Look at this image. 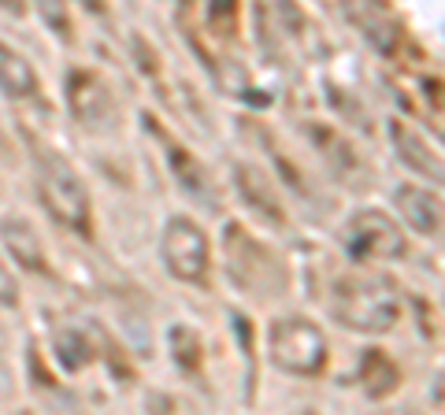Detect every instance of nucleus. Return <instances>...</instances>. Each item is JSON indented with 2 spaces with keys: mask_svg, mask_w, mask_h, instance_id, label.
Listing matches in <instances>:
<instances>
[{
  "mask_svg": "<svg viewBox=\"0 0 445 415\" xmlns=\"http://www.w3.org/2000/svg\"><path fill=\"white\" fill-rule=\"evenodd\" d=\"M34 160H38V189H41L45 208L53 211V219L78 230V234H86L89 230V193L82 186L78 171L48 145L45 148L34 145Z\"/></svg>",
  "mask_w": 445,
  "mask_h": 415,
  "instance_id": "f03ea898",
  "label": "nucleus"
},
{
  "mask_svg": "<svg viewBox=\"0 0 445 415\" xmlns=\"http://www.w3.org/2000/svg\"><path fill=\"white\" fill-rule=\"evenodd\" d=\"M163 153H167V163H171V171L178 178V186H182L201 208L216 211V186H211V178L204 175L201 163H197L178 141H171L167 134H163Z\"/></svg>",
  "mask_w": 445,
  "mask_h": 415,
  "instance_id": "9d476101",
  "label": "nucleus"
},
{
  "mask_svg": "<svg viewBox=\"0 0 445 415\" xmlns=\"http://www.w3.org/2000/svg\"><path fill=\"white\" fill-rule=\"evenodd\" d=\"M0 241L15 256V263H23L26 271H48V256H45V241L38 234V226L23 219V215H4L0 219Z\"/></svg>",
  "mask_w": 445,
  "mask_h": 415,
  "instance_id": "6e6552de",
  "label": "nucleus"
},
{
  "mask_svg": "<svg viewBox=\"0 0 445 415\" xmlns=\"http://www.w3.org/2000/svg\"><path fill=\"white\" fill-rule=\"evenodd\" d=\"M56 356L67 371H82L89 360V345L82 341V334H75V330H63V334L56 338Z\"/></svg>",
  "mask_w": 445,
  "mask_h": 415,
  "instance_id": "4468645a",
  "label": "nucleus"
},
{
  "mask_svg": "<svg viewBox=\"0 0 445 415\" xmlns=\"http://www.w3.org/2000/svg\"><path fill=\"white\" fill-rule=\"evenodd\" d=\"M397 204H401V215L408 219V226L416 230V234L423 238H438L441 234V197L431 193L427 186H412V182H405V186H397Z\"/></svg>",
  "mask_w": 445,
  "mask_h": 415,
  "instance_id": "1a4fd4ad",
  "label": "nucleus"
},
{
  "mask_svg": "<svg viewBox=\"0 0 445 415\" xmlns=\"http://www.w3.org/2000/svg\"><path fill=\"white\" fill-rule=\"evenodd\" d=\"M268 353H271V363L278 371L297 375V378H312V375H319L323 363H326V338L312 319L290 315V319L271 323Z\"/></svg>",
  "mask_w": 445,
  "mask_h": 415,
  "instance_id": "7ed1b4c3",
  "label": "nucleus"
},
{
  "mask_svg": "<svg viewBox=\"0 0 445 415\" xmlns=\"http://www.w3.org/2000/svg\"><path fill=\"white\" fill-rule=\"evenodd\" d=\"M82 4H86L89 11H104V4H101V0H82Z\"/></svg>",
  "mask_w": 445,
  "mask_h": 415,
  "instance_id": "f3484780",
  "label": "nucleus"
},
{
  "mask_svg": "<svg viewBox=\"0 0 445 415\" xmlns=\"http://www.w3.org/2000/svg\"><path fill=\"white\" fill-rule=\"evenodd\" d=\"M160 256L178 282H204L208 278V234L186 215H171L160 238Z\"/></svg>",
  "mask_w": 445,
  "mask_h": 415,
  "instance_id": "423d86ee",
  "label": "nucleus"
},
{
  "mask_svg": "<svg viewBox=\"0 0 445 415\" xmlns=\"http://www.w3.org/2000/svg\"><path fill=\"white\" fill-rule=\"evenodd\" d=\"M234 178H238V189H241L245 201H249V208H256L268 223H286L282 201H278V193H275V186L268 182V175L256 171V167H249V163H238Z\"/></svg>",
  "mask_w": 445,
  "mask_h": 415,
  "instance_id": "9b49d317",
  "label": "nucleus"
},
{
  "mask_svg": "<svg viewBox=\"0 0 445 415\" xmlns=\"http://www.w3.org/2000/svg\"><path fill=\"white\" fill-rule=\"evenodd\" d=\"M390 138H393V153L405 167L419 171V175H431L434 182L441 178V160L438 153H431V145H427L416 130H408L405 123H390Z\"/></svg>",
  "mask_w": 445,
  "mask_h": 415,
  "instance_id": "f8f14e48",
  "label": "nucleus"
},
{
  "mask_svg": "<svg viewBox=\"0 0 445 415\" xmlns=\"http://www.w3.org/2000/svg\"><path fill=\"white\" fill-rule=\"evenodd\" d=\"M226 267H230V278L238 282V286L253 289L260 297H271L278 286L286 282L282 267H278V260L271 256L268 245L253 241L238 223L226 226Z\"/></svg>",
  "mask_w": 445,
  "mask_h": 415,
  "instance_id": "20e7f679",
  "label": "nucleus"
},
{
  "mask_svg": "<svg viewBox=\"0 0 445 415\" xmlns=\"http://www.w3.org/2000/svg\"><path fill=\"white\" fill-rule=\"evenodd\" d=\"M38 8L45 15V23L53 26L60 38H67V4H63V0H38Z\"/></svg>",
  "mask_w": 445,
  "mask_h": 415,
  "instance_id": "2eb2a0df",
  "label": "nucleus"
},
{
  "mask_svg": "<svg viewBox=\"0 0 445 415\" xmlns=\"http://www.w3.org/2000/svg\"><path fill=\"white\" fill-rule=\"evenodd\" d=\"M341 248L353 260H397L405 256V234L386 211L364 208L341 226Z\"/></svg>",
  "mask_w": 445,
  "mask_h": 415,
  "instance_id": "39448f33",
  "label": "nucleus"
},
{
  "mask_svg": "<svg viewBox=\"0 0 445 415\" xmlns=\"http://www.w3.org/2000/svg\"><path fill=\"white\" fill-rule=\"evenodd\" d=\"M331 311L349 326V330H364V334H386L397 323V293L386 278L375 275H349L334 286V301Z\"/></svg>",
  "mask_w": 445,
  "mask_h": 415,
  "instance_id": "f257e3e1",
  "label": "nucleus"
},
{
  "mask_svg": "<svg viewBox=\"0 0 445 415\" xmlns=\"http://www.w3.org/2000/svg\"><path fill=\"white\" fill-rule=\"evenodd\" d=\"M15 304H19V289H15L11 271L0 263V308H15Z\"/></svg>",
  "mask_w": 445,
  "mask_h": 415,
  "instance_id": "dca6fc26",
  "label": "nucleus"
},
{
  "mask_svg": "<svg viewBox=\"0 0 445 415\" xmlns=\"http://www.w3.org/2000/svg\"><path fill=\"white\" fill-rule=\"evenodd\" d=\"M67 101H71V115L86 126H115V101L104 89V82L89 74V71H75L67 78Z\"/></svg>",
  "mask_w": 445,
  "mask_h": 415,
  "instance_id": "0eeeda50",
  "label": "nucleus"
},
{
  "mask_svg": "<svg viewBox=\"0 0 445 415\" xmlns=\"http://www.w3.org/2000/svg\"><path fill=\"white\" fill-rule=\"evenodd\" d=\"M0 89L11 101H26V96L38 93V74L30 67V60L4 41H0Z\"/></svg>",
  "mask_w": 445,
  "mask_h": 415,
  "instance_id": "ddd939ff",
  "label": "nucleus"
}]
</instances>
